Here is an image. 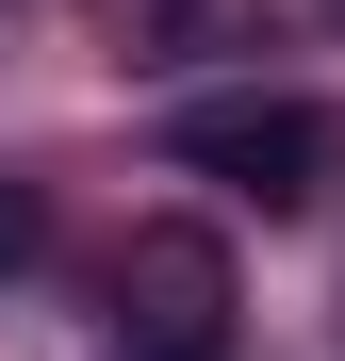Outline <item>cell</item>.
I'll list each match as a JSON object with an SVG mask.
<instances>
[{"label":"cell","mask_w":345,"mask_h":361,"mask_svg":"<svg viewBox=\"0 0 345 361\" xmlns=\"http://www.w3.org/2000/svg\"><path fill=\"white\" fill-rule=\"evenodd\" d=\"M230 312H247V279L198 214H148L132 247H115V329L99 361H230Z\"/></svg>","instance_id":"obj_1"},{"label":"cell","mask_w":345,"mask_h":361,"mask_svg":"<svg viewBox=\"0 0 345 361\" xmlns=\"http://www.w3.org/2000/svg\"><path fill=\"white\" fill-rule=\"evenodd\" d=\"M164 164H198L230 197H263V214H313L345 180V115L329 99H181L164 115Z\"/></svg>","instance_id":"obj_2"},{"label":"cell","mask_w":345,"mask_h":361,"mask_svg":"<svg viewBox=\"0 0 345 361\" xmlns=\"http://www.w3.org/2000/svg\"><path fill=\"white\" fill-rule=\"evenodd\" d=\"M33 247H49V214H33V180L0 164V279H33Z\"/></svg>","instance_id":"obj_3"},{"label":"cell","mask_w":345,"mask_h":361,"mask_svg":"<svg viewBox=\"0 0 345 361\" xmlns=\"http://www.w3.org/2000/svg\"><path fill=\"white\" fill-rule=\"evenodd\" d=\"M66 17H99L115 49H148V33H181V0H66Z\"/></svg>","instance_id":"obj_4"},{"label":"cell","mask_w":345,"mask_h":361,"mask_svg":"<svg viewBox=\"0 0 345 361\" xmlns=\"http://www.w3.org/2000/svg\"><path fill=\"white\" fill-rule=\"evenodd\" d=\"M329 33H345V0H329Z\"/></svg>","instance_id":"obj_5"}]
</instances>
